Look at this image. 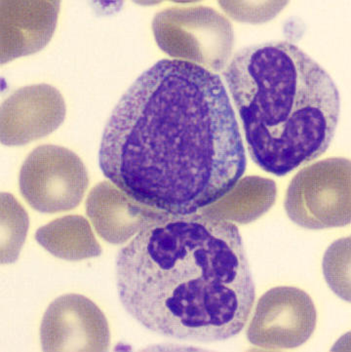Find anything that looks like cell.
<instances>
[{"mask_svg":"<svg viewBox=\"0 0 351 352\" xmlns=\"http://www.w3.org/2000/svg\"><path fill=\"white\" fill-rule=\"evenodd\" d=\"M66 118L64 98L47 84L27 86L13 93L1 106V143L24 146L47 136Z\"/></svg>","mask_w":351,"mask_h":352,"instance_id":"52a82bcc","label":"cell"},{"mask_svg":"<svg viewBox=\"0 0 351 352\" xmlns=\"http://www.w3.org/2000/svg\"><path fill=\"white\" fill-rule=\"evenodd\" d=\"M223 76L249 155L260 169L283 177L326 153L341 114L339 89L296 44L241 49Z\"/></svg>","mask_w":351,"mask_h":352,"instance_id":"3957f363","label":"cell"},{"mask_svg":"<svg viewBox=\"0 0 351 352\" xmlns=\"http://www.w3.org/2000/svg\"><path fill=\"white\" fill-rule=\"evenodd\" d=\"M99 163L128 197L170 215H190L227 197L247 157L220 76L181 59L146 69L113 109Z\"/></svg>","mask_w":351,"mask_h":352,"instance_id":"6da1fadb","label":"cell"},{"mask_svg":"<svg viewBox=\"0 0 351 352\" xmlns=\"http://www.w3.org/2000/svg\"><path fill=\"white\" fill-rule=\"evenodd\" d=\"M141 206L109 182L93 188L86 200L95 230L111 244L124 243L157 214Z\"/></svg>","mask_w":351,"mask_h":352,"instance_id":"9c48e42d","label":"cell"},{"mask_svg":"<svg viewBox=\"0 0 351 352\" xmlns=\"http://www.w3.org/2000/svg\"><path fill=\"white\" fill-rule=\"evenodd\" d=\"M43 351H106L111 344L108 320L97 305L78 294L56 298L41 326Z\"/></svg>","mask_w":351,"mask_h":352,"instance_id":"8992f818","label":"cell"},{"mask_svg":"<svg viewBox=\"0 0 351 352\" xmlns=\"http://www.w3.org/2000/svg\"><path fill=\"white\" fill-rule=\"evenodd\" d=\"M1 262L17 260L21 247L29 228V218L15 198L7 193L1 195Z\"/></svg>","mask_w":351,"mask_h":352,"instance_id":"8fae6325","label":"cell"},{"mask_svg":"<svg viewBox=\"0 0 351 352\" xmlns=\"http://www.w3.org/2000/svg\"><path fill=\"white\" fill-rule=\"evenodd\" d=\"M89 185L87 170L76 153L45 144L32 151L21 168L19 186L25 201L41 213L76 208Z\"/></svg>","mask_w":351,"mask_h":352,"instance_id":"277c9868","label":"cell"},{"mask_svg":"<svg viewBox=\"0 0 351 352\" xmlns=\"http://www.w3.org/2000/svg\"><path fill=\"white\" fill-rule=\"evenodd\" d=\"M60 1H1V64L43 50L54 34Z\"/></svg>","mask_w":351,"mask_h":352,"instance_id":"ba28073f","label":"cell"},{"mask_svg":"<svg viewBox=\"0 0 351 352\" xmlns=\"http://www.w3.org/2000/svg\"><path fill=\"white\" fill-rule=\"evenodd\" d=\"M115 276L125 311L170 339H231L255 302L238 228L207 213L155 214L118 253Z\"/></svg>","mask_w":351,"mask_h":352,"instance_id":"7a4b0ae2","label":"cell"},{"mask_svg":"<svg viewBox=\"0 0 351 352\" xmlns=\"http://www.w3.org/2000/svg\"><path fill=\"white\" fill-rule=\"evenodd\" d=\"M36 239L49 253L63 260L80 261L102 254L89 223L81 216L51 221L37 230Z\"/></svg>","mask_w":351,"mask_h":352,"instance_id":"30bf717a","label":"cell"},{"mask_svg":"<svg viewBox=\"0 0 351 352\" xmlns=\"http://www.w3.org/2000/svg\"><path fill=\"white\" fill-rule=\"evenodd\" d=\"M225 25L208 8L169 9L158 14L153 23L160 47L172 57L200 66H220Z\"/></svg>","mask_w":351,"mask_h":352,"instance_id":"5b68a950","label":"cell"}]
</instances>
